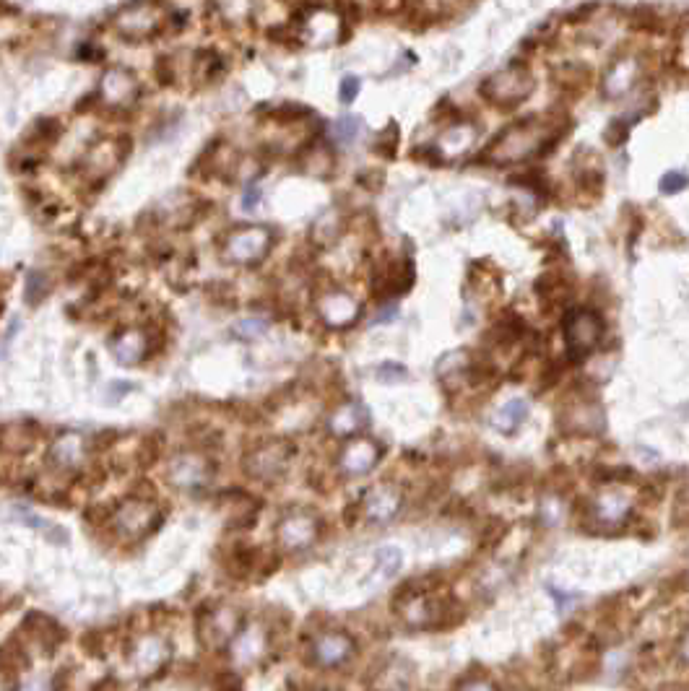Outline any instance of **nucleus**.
I'll use <instances>...</instances> for the list:
<instances>
[{
  "label": "nucleus",
  "mask_w": 689,
  "mask_h": 691,
  "mask_svg": "<svg viewBox=\"0 0 689 691\" xmlns=\"http://www.w3.org/2000/svg\"><path fill=\"white\" fill-rule=\"evenodd\" d=\"M570 128V120H552L549 115H531L526 120L507 125L500 136H494L481 162L492 164V167H502V164H518L541 156L546 151H552L557 141L565 136V130Z\"/></svg>",
  "instance_id": "f257e3e1"
},
{
  "label": "nucleus",
  "mask_w": 689,
  "mask_h": 691,
  "mask_svg": "<svg viewBox=\"0 0 689 691\" xmlns=\"http://www.w3.org/2000/svg\"><path fill=\"white\" fill-rule=\"evenodd\" d=\"M533 89H536V81H533L531 71L526 65L513 63L484 78L479 86V94L494 107L513 110V107H518V104H523L531 97Z\"/></svg>",
  "instance_id": "f03ea898"
},
{
  "label": "nucleus",
  "mask_w": 689,
  "mask_h": 691,
  "mask_svg": "<svg viewBox=\"0 0 689 691\" xmlns=\"http://www.w3.org/2000/svg\"><path fill=\"white\" fill-rule=\"evenodd\" d=\"M565 343L572 362H585L604 341L606 323L591 307H572L565 315Z\"/></svg>",
  "instance_id": "7ed1b4c3"
},
{
  "label": "nucleus",
  "mask_w": 689,
  "mask_h": 691,
  "mask_svg": "<svg viewBox=\"0 0 689 691\" xmlns=\"http://www.w3.org/2000/svg\"><path fill=\"white\" fill-rule=\"evenodd\" d=\"M162 520V512L149 499H125L115 512H112V528L117 536L128 538V541H138V538L149 536L151 530H156Z\"/></svg>",
  "instance_id": "20e7f679"
},
{
  "label": "nucleus",
  "mask_w": 689,
  "mask_h": 691,
  "mask_svg": "<svg viewBox=\"0 0 689 691\" xmlns=\"http://www.w3.org/2000/svg\"><path fill=\"white\" fill-rule=\"evenodd\" d=\"M242 627H245V616H242L240 608L216 606L208 608L206 614L201 616L198 637L211 650H221V647L232 645L234 637L242 632Z\"/></svg>",
  "instance_id": "39448f33"
},
{
  "label": "nucleus",
  "mask_w": 689,
  "mask_h": 691,
  "mask_svg": "<svg viewBox=\"0 0 689 691\" xmlns=\"http://www.w3.org/2000/svg\"><path fill=\"white\" fill-rule=\"evenodd\" d=\"M268 250H271V234L263 227L232 229L224 239V258L237 265L260 263Z\"/></svg>",
  "instance_id": "423d86ee"
},
{
  "label": "nucleus",
  "mask_w": 689,
  "mask_h": 691,
  "mask_svg": "<svg viewBox=\"0 0 689 691\" xmlns=\"http://www.w3.org/2000/svg\"><path fill=\"white\" fill-rule=\"evenodd\" d=\"M214 465L201 453H177L167 463V481L180 491H198L211 484Z\"/></svg>",
  "instance_id": "0eeeda50"
},
{
  "label": "nucleus",
  "mask_w": 689,
  "mask_h": 691,
  "mask_svg": "<svg viewBox=\"0 0 689 691\" xmlns=\"http://www.w3.org/2000/svg\"><path fill=\"white\" fill-rule=\"evenodd\" d=\"M294 445L289 440H271L263 442L245 458V471L258 481H273L286 471V465L292 460Z\"/></svg>",
  "instance_id": "6e6552de"
},
{
  "label": "nucleus",
  "mask_w": 689,
  "mask_h": 691,
  "mask_svg": "<svg viewBox=\"0 0 689 691\" xmlns=\"http://www.w3.org/2000/svg\"><path fill=\"white\" fill-rule=\"evenodd\" d=\"M320 520L312 512H289L276 525V541L286 551H305L318 541Z\"/></svg>",
  "instance_id": "1a4fd4ad"
},
{
  "label": "nucleus",
  "mask_w": 689,
  "mask_h": 691,
  "mask_svg": "<svg viewBox=\"0 0 689 691\" xmlns=\"http://www.w3.org/2000/svg\"><path fill=\"white\" fill-rule=\"evenodd\" d=\"M559 427L575 437H598L606 432L604 408L598 401H572L559 416Z\"/></svg>",
  "instance_id": "9d476101"
},
{
  "label": "nucleus",
  "mask_w": 689,
  "mask_h": 691,
  "mask_svg": "<svg viewBox=\"0 0 689 691\" xmlns=\"http://www.w3.org/2000/svg\"><path fill=\"white\" fill-rule=\"evenodd\" d=\"M312 663L320 668H338L349 663L354 650H357V642L351 634H346L344 629H328V632L318 634L312 640Z\"/></svg>",
  "instance_id": "9b49d317"
},
{
  "label": "nucleus",
  "mask_w": 689,
  "mask_h": 691,
  "mask_svg": "<svg viewBox=\"0 0 689 691\" xmlns=\"http://www.w3.org/2000/svg\"><path fill=\"white\" fill-rule=\"evenodd\" d=\"M318 312L323 317V323L333 330H344L349 325H354L362 315V307L349 291H325L323 297L318 299Z\"/></svg>",
  "instance_id": "f8f14e48"
},
{
  "label": "nucleus",
  "mask_w": 689,
  "mask_h": 691,
  "mask_svg": "<svg viewBox=\"0 0 689 691\" xmlns=\"http://www.w3.org/2000/svg\"><path fill=\"white\" fill-rule=\"evenodd\" d=\"M632 499L622 489H604L591 502V520L601 530H617L630 517Z\"/></svg>",
  "instance_id": "ddd939ff"
},
{
  "label": "nucleus",
  "mask_w": 689,
  "mask_h": 691,
  "mask_svg": "<svg viewBox=\"0 0 689 691\" xmlns=\"http://www.w3.org/2000/svg\"><path fill=\"white\" fill-rule=\"evenodd\" d=\"M403 504V491L396 484H377L367 491V497L362 499V510L367 520L372 523H388L398 515Z\"/></svg>",
  "instance_id": "4468645a"
},
{
  "label": "nucleus",
  "mask_w": 689,
  "mask_h": 691,
  "mask_svg": "<svg viewBox=\"0 0 689 691\" xmlns=\"http://www.w3.org/2000/svg\"><path fill=\"white\" fill-rule=\"evenodd\" d=\"M380 453H383V450H380V445H377L375 440H370V437H354V440L341 450L338 468H341V473H346V476H364V473H370L372 468H375L377 460H380Z\"/></svg>",
  "instance_id": "2eb2a0df"
},
{
  "label": "nucleus",
  "mask_w": 689,
  "mask_h": 691,
  "mask_svg": "<svg viewBox=\"0 0 689 691\" xmlns=\"http://www.w3.org/2000/svg\"><path fill=\"white\" fill-rule=\"evenodd\" d=\"M414 278V263L409 258L390 260L377 271L372 286H375L377 297H401L414 286Z\"/></svg>",
  "instance_id": "dca6fc26"
},
{
  "label": "nucleus",
  "mask_w": 689,
  "mask_h": 691,
  "mask_svg": "<svg viewBox=\"0 0 689 691\" xmlns=\"http://www.w3.org/2000/svg\"><path fill=\"white\" fill-rule=\"evenodd\" d=\"M99 94H102L104 104H110V107H133L138 94H141V86H138L136 76L125 68H110L104 73Z\"/></svg>",
  "instance_id": "f3484780"
},
{
  "label": "nucleus",
  "mask_w": 689,
  "mask_h": 691,
  "mask_svg": "<svg viewBox=\"0 0 689 691\" xmlns=\"http://www.w3.org/2000/svg\"><path fill=\"white\" fill-rule=\"evenodd\" d=\"M159 24H162V11L151 6V3H146V6H128L120 13V19H117L120 32L133 39L149 37V34H154L159 29Z\"/></svg>",
  "instance_id": "a211bd4d"
},
{
  "label": "nucleus",
  "mask_w": 689,
  "mask_h": 691,
  "mask_svg": "<svg viewBox=\"0 0 689 691\" xmlns=\"http://www.w3.org/2000/svg\"><path fill=\"white\" fill-rule=\"evenodd\" d=\"M637 78H640V60L637 58L614 60L604 76V94L609 99H624L632 89H635Z\"/></svg>",
  "instance_id": "6ab92c4d"
},
{
  "label": "nucleus",
  "mask_w": 689,
  "mask_h": 691,
  "mask_svg": "<svg viewBox=\"0 0 689 691\" xmlns=\"http://www.w3.org/2000/svg\"><path fill=\"white\" fill-rule=\"evenodd\" d=\"M266 645H268L266 629L260 627V624H250V627L245 624L242 632L234 637V642L229 647H232V658L237 660L240 666H253L255 660L263 658Z\"/></svg>",
  "instance_id": "aec40b11"
},
{
  "label": "nucleus",
  "mask_w": 689,
  "mask_h": 691,
  "mask_svg": "<svg viewBox=\"0 0 689 691\" xmlns=\"http://www.w3.org/2000/svg\"><path fill=\"white\" fill-rule=\"evenodd\" d=\"M370 424V414L362 403H344L341 408H336V414L328 421V429H331L336 437H359L364 427Z\"/></svg>",
  "instance_id": "412c9836"
},
{
  "label": "nucleus",
  "mask_w": 689,
  "mask_h": 691,
  "mask_svg": "<svg viewBox=\"0 0 689 691\" xmlns=\"http://www.w3.org/2000/svg\"><path fill=\"white\" fill-rule=\"evenodd\" d=\"M476 143V128L471 123H458L450 125L440 138V146L437 151L442 154V159H458L461 154H466L471 146Z\"/></svg>",
  "instance_id": "4be33fe9"
},
{
  "label": "nucleus",
  "mask_w": 689,
  "mask_h": 691,
  "mask_svg": "<svg viewBox=\"0 0 689 691\" xmlns=\"http://www.w3.org/2000/svg\"><path fill=\"white\" fill-rule=\"evenodd\" d=\"M411 679H414V671L406 660H390L388 666L380 668L370 691H409Z\"/></svg>",
  "instance_id": "5701e85b"
},
{
  "label": "nucleus",
  "mask_w": 689,
  "mask_h": 691,
  "mask_svg": "<svg viewBox=\"0 0 689 691\" xmlns=\"http://www.w3.org/2000/svg\"><path fill=\"white\" fill-rule=\"evenodd\" d=\"M112 351H115L117 362L138 364L143 359V354H146V336H143L141 330H125L112 343Z\"/></svg>",
  "instance_id": "b1692460"
},
{
  "label": "nucleus",
  "mask_w": 689,
  "mask_h": 691,
  "mask_svg": "<svg viewBox=\"0 0 689 691\" xmlns=\"http://www.w3.org/2000/svg\"><path fill=\"white\" fill-rule=\"evenodd\" d=\"M50 458L58 468H76L81 463V458H84V442L76 434H65L63 440L52 445Z\"/></svg>",
  "instance_id": "393cba45"
},
{
  "label": "nucleus",
  "mask_w": 689,
  "mask_h": 691,
  "mask_svg": "<svg viewBox=\"0 0 689 691\" xmlns=\"http://www.w3.org/2000/svg\"><path fill=\"white\" fill-rule=\"evenodd\" d=\"M526 416H528V406L515 398V401H507L505 406L492 416V427L500 434H513L515 429L526 421Z\"/></svg>",
  "instance_id": "a878e982"
},
{
  "label": "nucleus",
  "mask_w": 689,
  "mask_h": 691,
  "mask_svg": "<svg viewBox=\"0 0 689 691\" xmlns=\"http://www.w3.org/2000/svg\"><path fill=\"white\" fill-rule=\"evenodd\" d=\"M536 291H539V297L544 299L546 304H562L570 297V284H567V278L562 276V273L549 271L539 278Z\"/></svg>",
  "instance_id": "bb28decb"
},
{
  "label": "nucleus",
  "mask_w": 689,
  "mask_h": 691,
  "mask_svg": "<svg viewBox=\"0 0 689 691\" xmlns=\"http://www.w3.org/2000/svg\"><path fill=\"white\" fill-rule=\"evenodd\" d=\"M401 564H403L401 551L393 549V546H385V549H380L375 554V575L380 577V580H390V577L398 575Z\"/></svg>",
  "instance_id": "cd10ccee"
},
{
  "label": "nucleus",
  "mask_w": 689,
  "mask_h": 691,
  "mask_svg": "<svg viewBox=\"0 0 689 691\" xmlns=\"http://www.w3.org/2000/svg\"><path fill=\"white\" fill-rule=\"evenodd\" d=\"M224 71V63H221L219 55L214 52H198L195 55V76L201 81H214V78L221 76Z\"/></svg>",
  "instance_id": "c85d7f7f"
},
{
  "label": "nucleus",
  "mask_w": 689,
  "mask_h": 691,
  "mask_svg": "<svg viewBox=\"0 0 689 691\" xmlns=\"http://www.w3.org/2000/svg\"><path fill=\"white\" fill-rule=\"evenodd\" d=\"M398 143H401V130H398V123L390 120V123L385 125V130H380V136H377L375 154L385 156V159H393L398 151Z\"/></svg>",
  "instance_id": "c756f323"
},
{
  "label": "nucleus",
  "mask_w": 689,
  "mask_h": 691,
  "mask_svg": "<svg viewBox=\"0 0 689 691\" xmlns=\"http://www.w3.org/2000/svg\"><path fill=\"white\" fill-rule=\"evenodd\" d=\"M167 655V645H162L159 640H146L138 647V666L141 668H156Z\"/></svg>",
  "instance_id": "7c9ffc66"
},
{
  "label": "nucleus",
  "mask_w": 689,
  "mask_h": 691,
  "mask_svg": "<svg viewBox=\"0 0 689 691\" xmlns=\"http://www.w3.org/2000/svg\"><path fill=\"white\" fill-rule=\"evenodd\" d=\"M359 130H362V120L354 115L338 117L336 123H333V136H336V141L341 143V146L354 141V138L359 136Z\"/></svg>",
  "instance_id": "2f4dec72"
},
{
  "label": "nucleus",
  "mask_w": 689,
  "mask_h": 691,
  "mask_svg": "<svg viewBox=\"0 0 689 691\" xmlns=\"http://www.w3.org/2000/svg\"><path fill=\"white\" fill-rule=\"evenodd\" d=\"M640 115L635 117H617V120H611L609 128H606L604 138L609 146H622L624 141H627V136H630V128H632V120H637Z\"/></svg>",
  "instance_id": "473e14b6"
},
{
  "label": "nucleus",
  "mask_w": 689,
  "mask_h": 691,
  "mask_svg": "<svg viewBox=\"0 0 689 691\" xmlns=\"http://www.w3.org/2000/svg\"><path fill=\"white\" fill-rule=\"evenodd\" d=\"M307 164H310V167H307V172H312V175H318V177H325L333 169L331 151L323 149V146H315V149H310Z\"/></svg>",
  "instance_id": "72a5a7b5"
},
{
  "label": "nucleus",
  "mask_w": 689,
  "mask_h": 691,
  "mask_svg": "<svg viewBox=\"0 0 689 691\" xmlns=\"http://www.w3.org/2000/svg\"><path fill=\"white\" fill-rule=\"evenodd\" d=\"M687 185H689L687 172L671 169V172H666V175L661 177V182H658V190H661L663 195H676V193H682Z\"/></svg>",
  "instance_id": "f704fd0d"
},
{
  "label": "nucleus",
  "mask_w": 689,
  "mask_h": 691,
  "mask_svg": "<svg viewBox=\"0 0 689 691\" xmlns=\"http://www.w3.org/2000/svg\"><path fill=\"white\" fill-rule=\"evenodd\" d=\"M674 523L682 528L689 525V486H684L674 499Z\"/></svg>",
  "instance_id": "c9c22d12"
},
{
  "label": "nucleus",
  "mask_w": 689,
  "mask_h": 691,
  "mask_svg": "<svg viewBox=\"0 0 689 691\" xmlns=\"http://www.w3.org/2000/svg\"><path fill=\"white\" fill-rule=\"evenodd\" d=\"M377 380H383V382L406 380V367H403V364H396V362L380 364V367H377Z\"/></svg>",
  "instance_id": "e433bc0d"
},
{
  "label": "nucleus",
  "mask_w": 689,
  "mask_h": 691,
  "mask_svg": "<svg viewBox=\"0 0 689 691\" xmlns=\"http://www.w3.org/2000/svg\"><path fill=\"white\" fill-rule=\"evenodd\" d=\"M359 89H362V81H359L357 76H346L344 81H341V86H338V99L344 104H351L357 99Z\"/></svg>",
  "instance_id": "4c0bfd02"
},
{
  "label": "nucleus",
  "mask_w": 689,
  "mask_h": 691,
  "mask_svg": "<svg viewBox=\"0 0 689 691\" xmlns=\"http://www.w3.org/2000/svg\"><path fill=\"white\" fill-rule=\"evenodd\" d=\"M19 691H58V684L52 676H32L19 686Z\"/></svg>",
  "instance_id": "58836bf2"
},
{
  "label": "nucleus",
  "mask_w": 689,
  "mask_h": 691,
  "mask_svg": "<svg viewBox=\"0 0 689 691\" xmlns=\"http://www.w3.org/2000/svg\"><path fill=\"white\" fill-rule=\"evenodd\" d=\"M237 330H240V336H247V338H255V336H260L263 330H266V325L260 323V320H250V323H240L237 325Z\"/></svg>",
  "instance_id": "ea45409f"
},
{
  "label": "nucleus",
  "mask_w": 689,
  "mask_h": 691,
  "mask_svg": "<svg viewBox=\"0 0 689 691\" xmlns=\"http://www.w3.org/2000/svg\"><path fill=\"white\" fill-rule=\"evenodd\" d=\"M458 691H497V689L484 679H471V681H466V684H463Z\"/></svg>",
  "instance_id": "a19ab883"
},
{
  "label": "nucleus",
  "mask_w": 689,
  "mask_h": 691,
  "mask_svg": "<svg viewBox=\"0 0 689 691\" xmlns=\"http://www.w3.org/2000/svg\"><path fill=\"white\" fill-rule=\"evenodd\" d=\"M260 201V190L255 188V185H250V188L245 190V198H242V203H245V208H255Z\"/></svg>",
  "instance_id": "79ce46f5"
},
{
  "label": "nucleus",
  "mask_w": 689,
  "mask_h": 691,
  "mask_svg": "<svg viewBox=\"0 0 689 691\" xmlns=\"http://www.w3.org/2000/svg\"><path fill=\"white\" fill-rule=\"evenodd\" d=\"M679 60H682L684 65H689V26L687 32H684L682 42H679Z\"/></svg>",
  "instance_id": "37998d69"
},
{
  "label": "nucleus",
  "mask_w": 689,
  "mask_h": 691,
  "mask_svg": "<svg viewBox=\"0 0 689 691\" xmlns=\"http://www.w3.org/2000/svg\"><path fill=\"white\" fill-rule=\"evenodd\" d=\"M396 315H398V310H396V307H393V304H390V307H385L383 315L375 317V323H388V320H393V317H396Z\"/></svg>",
  "instance_id": "c03bdc74"
},
{
  "label": "nucleus",
  "mask_w": 689,
  "mask_h": 691,
  "mask_svg": "<svg viewBox=\"0 0 689 691\" xmlns=\"http://www.w3.org/2000/svg\"><path fill=\"white\" fill-rule=\"evenodd\" d=\"M679 655H682L684 663H689V632L684 634L682 642H679Z\"/></svg>",
  "instance_id": "a18cd8bd"
}]
</instances>
